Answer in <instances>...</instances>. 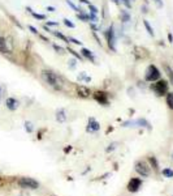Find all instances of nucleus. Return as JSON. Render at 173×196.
Returning <instances> with one entry per match:
<instances>
[{
    "mask_svg": "<svg viewBox=\"0 0 173 196\" xmlns=\"http://www.w3.org/2000/svg\"><path fill=\"white\" fill-rule=\"evenodd\" d=\"M41 76L44 80L46 84H48L50 86H52L53 89L56 90H61L63 89V78L56 75L52 71H48V69H44V71L41 72Z\"/></svg>",
    "mask_w": 173,
    "mask_h": 196,
    "instance_id": "obj_1",
    "label": "nucleus"
},
{
    "mask_svg": "<svg viewBox=\"0 0 173 196\" xmlns=\"http://www.w3.org/2000/svg\"><path fill=\"white\" fill-rule=\"evenodd\" d=\"M162 76V73H160L159 68L156 67L155 64H150L147 67L145 72V80L148 81V83H154V81H157Z\"/></svg>",
    "mask_w": 173,
    "mask_h": 196,
    "instance_id": "obj_2",
    "label": "nucleus"
},
{
    "mask_svg": "<svg viewBox=\"0 0 173 196\" xmlns=\"http://www.w3.org/2000/svg\"><path fill=\"white\" fill-rule=\"evenodd\" d=\"M151 89L156 93V95H165L168 93V83L165 80L159 78L157 81H154L151 84Z\"/></svg>",
    "mask_w": 173,
    "mask_h": 196,
    "instance_id": "obj_3",
    "label": "nucleus"
},
{
    "mask_svg": "<svg viewBox=\"0 0 173 196\" xmlns=\"http://www.w3.org/2000/svg\"><path fill=\"white\" fill-rule=\"evenodd\" d=\"M105 38H107V43H108L109 50L116 51V34H115L113 26H109L107 29V32H105Z\"/></svg>",
    "mask_w": 173,
    "mask_h": 196,
    "instance_id": "obj_4",
    "label": "nucleus"
},
{
    "mask_svg": "<svg viewBox=\"0 0 173 196\" xmlns=\"http://www.w3.org/2000/svg\"><path fill=\"white\" fill-rule=\"evenodd\" d=\"M18 185L22 188H30V190H36L39 187V183L36 182L35 179L33 178H27V177H23L18 180Z\"/></svg>",
    "mask_w": 173,
    "mask_h": 196,
    "instance_id": "obj_5",
    "label": "nucleus"
},
{
    "mask_svg": "<svg viewBox=\"0 0 173 196\" xmlns=\"http://www.w3.org/2000/svg\"><path fill=\"white\" fill-rule=\"evenodd\" d=\"M135 171L142 177H148L151 174V167L147 165V162L145 161H138L135 164Z\"/></svg>",
    "mask_w": 173,
    "mask_h": 196,
    "instance_id": "obj_6",
    "label": "nucleus"
},
{
    "mask_svg": "<svg viewBox=\"0 0 173 196\" xmlns=\"http://www.w3.org/2000/svg\"><path fill=\"white\" fill-rule=\"evenodd\" d=\"M94 98H95V101L98 102V103L103 105V106H107V105L109 103V98H108V93L105 92H95L94 93Z\"/></svg>",
    "mask_w": 173,
    "mask_h": 196,
    "instance_id": "obj_7",
    "label": "nucleus"
},
{
    "mask_svg": "<svg viewBox=\"0 0 173 196\" xmlns=\"http://www.w3.org/2000/svg\"><path fill=\"white\" fill-rule=\"evenodd\" d=\"M142 180L139 178H132L130 182L127 183V191L129 192H137L139 188H141Z\"/></svg>",
    "mask_w": 173,
    "mask_h": 196,
    "instance_id": "obj_8",
    "label": "nucleus"
},
{
    "mask_svg": "<svg viewBox=\"0 0 173 196\" xmlns=\"http://www.w3.org/2000/svg\"><path fill=\"white\" fill-rule=\"evenodd\" d=\"M77 94L81 98H89L91 95V90L85 85H78L77 86Z\"/></svg>",
    "mask_w": 173,
    "mask_h": 196,
    "instance_id": "obj_9",
    "label": "nucleus"
},
{
    "mask_svg": "<svg viewBox=\"0 0 173 196\" xmlns=\"http://www.w3.org/2000/svg\"><path fill=\"white\" fill-rule=\"evenodd\" d=\"M100 129V124L95 120V118H90L87 124V132H98Z\"/></svg>",
    "mask_w": 173,
    "mask_h": 196,
    "instance_id": "obj_10",
    "label": "nucleus"
},
{
    "mask_svg": "<svg viewBox=\"0 0 173 196\" xmlns=\"http://www.w3.org/2000/svg\"><path fill=\"white\" fill-rule=\"evenodd\" d=\"M18 101L16 98H13V97H9L5 99V106H7L11 111H14V110H17V107H18Z\"/></svg>",
    "mask_w": 173,
    "mask_h": 196,
    "instance_id": "obj_11",
    "label": "nucleus"
},
{
    "mask_svg": "<svg viewBox=\"0 0 173 196\" xmlns=\"http://www.w3.org/2000/svg\"><path fill=\"white\" fill-rule=\"evenodd\" d=\"M81 55L83 56L85 59H89L91 63H96V60H95V56H94V54L91 52V51L89 49H86V47H82L81 49Z\"/></svg>",
    "mask_w": 173,
    "mask_h": 196,
    "instance_id": "obj_12",
    "label": "nucleus"
},
{
    "mask_svg": "<svg viewBox=\"0 0 173 196\" xmlns=\"http://www.w3.org/2000/svg\"><path fill=\"white\" fill-rule=\"evenodd\" d=\"M56 120L59 123L66 122V111H65V108H59V110L56 111Z\"/></svg>",
    "mask_w": 173,
    "mask_h": 196,
    "instance_id": "obj_13",
    "label": "nucleus"
},
{
    "mask_svg": "<svg viewBox=\"0 0 173 196\" xmlns=\"http://www.w3.org/2000/svg\"><path fill=\"white\" fill-rule=\"evenodd\" d=\"M0 52H3V54H9V52H11V49L7 46V41H5L1 35H0Z\"/></svg>",
    "mask_w": 173,
    "mask_h": 196,
    "instance_id": "obj_14",
    "label": "nucleus"
},
{
    "mask_svg": "<svg viewBox=\"0 0 173 196\" xmlns=\"http://www.w3.org/2000/svg\"><path fill=\"white\" fill-rule=\"evenodd\" d=\"M135 127H145L147 129H151V124L146 119H137L135 120Z\"/></svg>",
    "mask_w": 173,
    "mask_h": 196,
    "instance_id": "obj_15",
    "label": "nucleus"
},
{
    "mask_svg": "<svg viewBox=\"0 0 173 196\" xmlns=\"http://www.w3.org/2000/svg\"><path fill=\"white\" fill-rule=\"evenodd\" d=\"M120 17H121V21H122V22H129L130 21V14L126 9H121Z\"/></svg>",
    "mask_w": 173,
    "mask_h": 196,
    "instance_id": "obj_16",
    "label": "nucleus"
},
{
    "mask_svg": "<svg viewBox=\"0 0 173 196\" xmlns=\"http://www.w3.org/2000/svg\"><path fill=\"white\" fill-rule=\"evenodd\" d=\"M26 9L29 11L30 13H31V16L34 17V19H36V20H42V21H43V20H46V14H41V13H36V12H34V11L31 9V8H29V7H27Z\"/></svg>",
    "mask_w": 173,
    "mask_h": 196,
    "instance_id": "obj_17",
    "label": "nucleus"
},
{
    "mask_svg": "<svg viewBox=\"0 0 173 196\" xmlns=\"http://www.w3.org/2000/svg\"><path fill=\"white\" fill-rule=\"evenodd\" d=\"M77 19H78V20H81V21H85V22H89V21H90V19H89V14H87V13H85L83 11L78 12V13H77Z\"/></svg>",
    "mask_w": 173,
    "mask_h": 196,
    "instance_id": "obj_18",
    "label": "nucleus"
},
{
    "mask_svg": "<svg viewBox=\"0 0 173 196\" xmlns=\"http://www.w3.org/2000/svg\"><path fill=\"white\" fill-rule=\"evenodd\" d=\"M51 33L55 35V37H57V38H60L61 41H64V42H66V43H69V39H68V37H65V35L63 34V33H60V32H55V30H51Z\"/></svg>",
    "mask_w": 173,
    "mask_h": 196,
    "instance_id": "obj_19",
    "label": "nucleus"
},
{
    "mask_svg": "<svg viewBox=\"0 0 173 196\" xmlns=\"http://www.w3.org/2000/svg\"><path fill=\"white\" fill-rule=\"evenodd\" d=\"M165 97H167V105H168V107L171 110H173V93H167Z\"/></svg>",
    "mask_w": 173,
    "mask_h": 196,
    "instance_id": "obj_20",
    "label": "nucleus"
},
{
    "mask_svg": "<svg viewBox=\"0 0 173 196\" xmlns=\"http://www.w3.org/2000/svg\"><path fill=\"white\" fill-rule=\"evenodd\" d=\"M66 51H68L69 54H72V55L74 56V58L77 59V60H83V56H82L81 54H78L77 51H74V50H73V49H70V47H68V49H66Z\"/></svg>",
    "mask_w": 173,
    "mask_h": 196,
    "instance_id": "obj_21",
    "label": "nucleus"
},
{
    "mask_svg": "<svg viewBox=\"0 0 173 196\" xmlns=\"http://www.w3.org/2000/svg\"><path fill=\"white\" fill-rule=\"evenodd\" d=\"M143 25H145V28H146V30H147V33H148V34H150L151 37H154V34H155V33H154V29L151 28L150 22H148L147 20H143Z\"/></svg>",
    "mask_w": 173,
    "mask_h": 196,
    "instance_id": "obj_22",
    "label": "nucleus"
},
{
    "mask_svg": "<svg viewBox=\"0 0 173 196\" xmlns=\"http://www.w3.org/2000/svg\"><path fill=\"white\" fill-rule=\"evenodd\" d=\"M66 4H68V5H69V7H70V8H72V9H73V11H74V12H77V13H78V12H81V11H82V9H81V8H78V7H77V5H75V4H74V3H73V1H72V0H66Z\"/></svg>",
    "mask_w": 173,
    "mask_h": 196,
    "instance_id": "obj_23",
    "label": "nucleus"
},
{
    "mask_svg": "<svg viewBox=\"0 0 173 196\" xmlns=\"http://www.w3.org/2000/svg\"><path fill=\"white\" fill-rule=\"evenodd\" d=\"M52 47H53V50L56 51L57 54H61V55H63V54H65V49H63V47H61V46H59V45L53 43V45H52Z\"/></svg>",
    "mask_w": 173,
    "mask_h": 196,
    "instance_id": "obj_24",
    "label": "nucleus"
},
{
    "mask_svg": "<svg viewBox=\"0 0 173 196\" xmlns=\"http://www.w3.org/2000/svg\"><path fill=\"white\" fill-rule=\"evenodd\" d=\"M148 161L151 162V165H152V167L155 170H159V165H157V161L155 157H148Z\"/></svg>",
    "mask_w": 173,
    "mask_h": 196,
    "instance_id": "obj_25",
    "label": "nucleus"
},
{
    "mask_svg": "<svg viewBox=\"0 0 173 196\" xmlns=\"http://www.w3.org/2000/svg\"><path fill=\"white\" fill-rule=\"evenodd\" d=\"M78 80H85L86 83H89V81H91V77L86 76V72H81V73L78 75Z\"/></svg>",
    "mask_w": 173,
    "mask_h": 196,
    "instance_id": "obj_26",
    "label": "nucleus"
},
{
    "mask_svg": "<svg viewBox=\"0 0 173 196\" xmlns=\"http://www.w3.org/2000/svg\"><path fill=\"white\" fill-rule=\"evenodd\" d=\"M163 175L167 177V178H173V170H171V169H164Z\"/></svg>",
    "mask_w": 173,
    "mask_h": 196,
    "instance_id": "obj_27",
    "label": "nucleus"
},
{
    "mask_svg": "<svg viewBox=\"0 0 173 196\" xmlns=\"http://www.w3.org/2000/svg\"><path fill=\"white\" fill-rule=\"evenodd\" d=\"M117 145H118V143H112V144H109L108 148L105 149V152H107V153H109V152H113V150L117 148Z\"/></svg>",
    "mask_w": 173,
    "mask_h": 196,
    "instance_id": "obj_28",
    "label": "nucleus"
},
{
    "mask_svg": "<svg viewBox=\"0 0 173 196\" xmlns=\"http://www.w3.org/2000/svg\"><path fill=\"white\" fill-rule=\"evenodd\" d=\"M122 127H135V120H127V122H124Z\"/></svg>",
    "mask_w": 173,
    "mask_h": 196,
    "instance_id": "obj_29",
    "label": "nucleus"
},
{
    "mask_svg": "<svg viewBox=\"0 0 173 196\" xmlns=\"http://www.w3.org/2000/svg\"><path fill=\"white\" fill-rule=\"evenodd\" d=\"M63 21H64V24H65V26H68V28H70V29H74V28H75V25H74V24L70 20H68V19H64Z\"/></svg>",
    "mask_w": 173,
    "mask_h": 196,
    "instance_id": "obj_30",
    "label": "nucleus"
},
{
    "mask_svg": "<svg viewBox=\"0 0 173 196\" xmlns=\"http://www.w3.org/2000/svg\"><path fill=\"white\" fill-rule=\"evenodd\" d=\"M164 68H165V72H167V75H168V77L171 78V81L173 83V71H172V69L168 67V65H165V67H164Z\"/></svg>",
    "mask_w": 173,
    "mask_h": 196,
    "instance_id": "obj_31",
    "label": "nucleus"
},
{
    "mask_svg": "<svg viewBox=\"0 0 173 196\" xmlns=\"http://www.w3.org/2000/svg\"><path fill=\"white\" fill-rule=\"evenodd\" d=\"M68 39H69V42L74 43L75 46H82V42H81V41H78V39H75V38H73V37H68Z\"/></svg>",
    "mask_w": 173,
    "mask_h": 196,
    "instance_id": "obj_32",
    "label": "nucleus"
},
{
    "mask_svg": "<svg viewBox=\"0 0 173 196\" xmlns=\"http://www.w3.org/2000/svg\"><path fill=\"white\" fill-rule=\"evenodd\" d=\"M89 9H90V13H94V14H98L99 13V9L95 7V5H93V4L89 5Z\"/></svg>",
    "mask_w": 173,
    "mask_h": 196,
    "instance_id": "obj_33",
    "label": "nucleus"
},
{
    "mask_svg": "<svg viewBox=\"0 0 173 196\" xmlns=\"http://www.w3.org/2000/svg\"><path fill=\"white\" fill-rule=\"evenodd\" d=\"M25 129L29 132V134H30V132H33V124H31V123H30V122H25Z\"/></svg>",
    "mask_w": 173,
    "mask_h": 196,
    "instance_id": "obj_34",
    "label": "nucleus"
},
{
    "mask_svg": "<svg viewBox=\"0 0 173 196\" xmlns=\"http://www.w3.org/2000/svg\"><path fill=\"white\" fill-rule=\"evenodd\" d=\"M89 19H90L91 22H98V17H96V14H94V13L89 14Z\"/></svg>",
    "mask_w": 173,
    "mask_h": 196,
    "instance_id": "obj_35",
    "label": "nucleus"
},
{
    "mask_svg": "<svg viewBox=\"0 0 173 196\" xmlns=\"http://www.w3.org/2000/svg\"><path fill=\"white\" fill-rule=\"evenodd\" d=\"M121 3L125 5L127 9H130V8H132V3H130V0H121Z\"/></svg>",
    "mask_w": 173,
    "mask_h": 196,
    "instance_id": "obj_36",
    "label": "nucleus"
},
{
    "mask_svg": "<svg viewBox=\"0 0 173 196\" xmlns=\"http://www.w3.org/2000/svg\"><path fill=\"white\" fill-rule=\"evenodd\" d=\"M46 25L47 26H59V22H57V21H47Z\"/></svg>",
    "mask_w": 173,
    "mask_h": 196,
    "instance_id": "obj_37",
    "label": "nucleus"
},
{
    "mask_svg": "<svg viewBox=\"0 0 173 196\" xmlns=\"http://www.w3.org/2000/svg\"><path fill=\"white\" fill-rule=\"evenodd\" d=\"M75 60H77V59H70V60H69V67H70V68H75Z\"/></svg>",
    "mask_w": 173,
    "mask_h": 196,
    "instance_id": "obj_38",
    "label": "nucleus"
},
{
    "mask_svg": "<svg viewBox=\"0 0 173 196\" xmlns=\"http://www.w3.org/2000/svg\"><path fill=\"white\" fill-rule=\"evenodd\" d=\"M154 1L156 3V5H157L159 8H162V7H163V0H154Z\"/></svg>",
    "mask_w": 173,
    "mask_h": 196,
    "instance_id": "obj_39",
    "label": "nucleus"
},
{
    "mask_svg": "<svg viewBox=\"0 0 173 196\" xmlns=\"http://www.w3.org/2000/svg\"><path fill=\"white\" fill-rule=\"evenodd\" d=\"M29 29H30V30H31V32H33V33H34V34H36V35H38V30H36V29L34 28V26H31V25H29Z\"/></svg>",
    "mask_w": 173,
    "mask_h": 196,
    "instance_id": "obj_40",
    "label": "nucleus"
},
{
    "mask_svg": "<svg viewBox=\"0 0 173 196\" xmlns=\"http://www.w3.org/2000/svg\"><path fill=\"white\" fill-rule=\"evenodd\" d=\"M80 3H83V4H87V5H90V4H91L90 0H80Z\"/></svg>",
    "mask_w": 173,
    "mask_h": 196,
    "instance_id": "obj_41",
    "label": "nucleus"
},
{
    "mask_svg": "<svg viewBox=\"0 0 173 196\" xmlns=\"http://www.w3.org/2000/svg\"><path fill=\"white\" fill-rule=\"evenodd\" d=\"M3 92H4V88L0 85V101H1V97H3Z\"/></svg>",
    "mask_w": 173,
    "mask_h": 196,
    "instance_id": "obj_42",
    "label": "nucleus"
},
{
    "mask_svg": "<svg viewBox=\"0 0 173 196\" xmlns=\"http://www.w3.org/2000/svg\"><path fill=\"white\" fill-rule=\"evenodd\" d=\"M168 38H169V42L173 43V37H172V33H168Z\"/></svg>",
    "mask_w": 173,
    "mask_h": 196,
    "instance_id": "obj_43",
    "label": "nucleus"
},
{
    "mask_svg": "<svg viewBox=\"0 0 173 196\" xmlns=\"http://www.w3.org/2000/svg\"><path fill=\"white\" fill-rule=\"evenodd\" d=\"M46 9H47V11H50V12H55V8H53V7H47Z\"/></svg>",
    "mask_w": 173,
    "mask_h": 196,
    "instance_id": "obj_44",
    "label": "nucleus"
},
{
    "mask_svg": "<svg viewBox=\"0 0 173 196\" xmlns=\"http://www.w3.org/2000/svg\"><path fill=\"white\" fill-rule=\"evenodd\" d=\"M70 150H72V146H68V148H65V153L70 152Z\"/></svg>",
    "mask_w": 173,
    "mask_h": 196,
    "instance_id": "obj_45",
    "label": "nucleus"
},
{
    "mask_svg": "<svg viewBox=\"0 0 173 196\" xmlns=\"http://www.w3.org/2000/svg\"><path fill=\"white\" fill-rule=\"evenodd\" d=\"M112 1H113L115 4H120V3H121V0H112Z\"/></svg>",
    "mask_w": 173,
    "mask_h": 196,
    "instance_id": "obj_46",
    "label": "nucleus"
},
{
    "mask_svg": "<svg viewBox=\"0 0 173 196\" xmlns=\"http://www.w3.org/2000/svg\"><path fill=\"white\" fill-rule=\"evenodd\" d=\"M3 185V180H1V178H0V186H1Z\"/></svg>",
    "mask_w": 173,
    "mask_h": 196,
    "instance_id": "obj_47",
    "label": "nucleus"
},
{
    "mask_svg": "<svg viewBox=\"0 0 173 196\" xmlns=\"http://www.w3.org/2000/svg\"><path fill=\"white\" fill-rule=\"evenodd\" d=\"M172 157H173V154H172Z\"/></svg>",
    "mask_w": 173,
    "mask_h": 196,
    "instance_id": "obj_48",
    "label": "nucleus"
},
{
    "mask_svg": "<svg viewBox=\"0 0 173 196\" xmlns=\"http://www.w3.org/2000/svg\"><path fill=\"white\" fill-rule=\"evenodd\" d=\"M132 1H133V0H132Z\"/></svg>",
    "mask_w": 173,
    "mask_h": 196,
    "instance_id": "obj_49",
    "label": "nucleus"
}]
</instances>
